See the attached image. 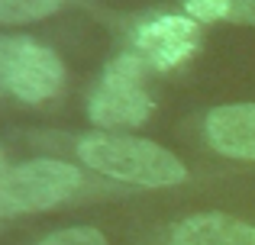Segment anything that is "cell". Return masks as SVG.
<instances>
[{
	"label": "cell",
	"instance_id": "cell-1",
	"mask_svg": "<svg viewBox=\"0 0 255 245\" xmlns=\"http://www.w3.org/2000/svg\"><path fill=\"white\" fill-rule=\"evenodd\" d=\"M78 155L91 171L139 187H174L187 181V168L165 145L132 136L91 132L78 142Z\"/></svg>",
	"mask_w": 255,
	"mask_h": 245
},
{
	"label": "cell",
	"instance_id": "cell-2",
	"mask_svg": "<svg viewBox=\"0 0 255 245\" xmlns=\"http://www.w3.org/2000/svg\"><path fill=\"white\" fill-rule=\"evenodd\" d=\"M155 110L149 90H145V62L136 52L117 55L100 75V84L94 87L87 116L91 123L120 129V126H139Z\"/></svg>",
	"mask_w": 255,
	"mask_h": 245
},
{
	"label": "cell",
	"instance_id": "cell-3",
	"mask_svg": "<svg viewBox=\"0 0 255 245\" xmlns=\"http://www.w3.org/2000/svg\"><path fill=\"white\" fill-rule=\"evenodd\" d=\"M81 187V171L58 158H32L10 168L0 181V216L39 213L65 203Z\"/></svg>",
	"mask_w": 255,
	"mask_h": 245
},
{
	"label": "cell",
	"instance_id": "cell-4",
	"mask_svg": "<svg viewBox=\"0 0 255 245\" xmlns=\"http://www.w3.org/2000/svg\"><path fill=\"white\" fill-rule=\"evenodd\" d=\"M136 55L149 68L171 71L194 55L200 45V26L191 16H152L132 32Z\"/></svg>",
	"mask_w": 255,
	"mask_h": 245
},
{
	"label": "cell",
	"instance_id": "cell-5",
	"mask_svg": "<svg viewBox=\"0 0 255 245\" xmlns=\"http://www.w3.org/2000/svg\"><path fill=\"white\" fill-rule=\"evenodd\" d=\"M65 81V65L52 49L39 42H29L19 49L16 65L10 75V94L23 103H42L49 97H55V90Z\"/></svg>",
	"mask_w": 255,
	"mask_h": 245
},
{
	"label": "cell",
	"instance_id": "cell-6",
	"mask_svg": "<svg viewBox=\"0 0 255 245\" xmlns=\"http://www.w3.org/2000/svg\"><path fill=\"white\" fill-rule=\"evenodd\" d=\"M204 129L213 152L255 162V103H230L210 110Z\"/></svg>",
	"mask_w": 255,
	"mask_h": 245
},
{
	"label": "cell",
	"instance_id": "cell-7",
	"mask_svg": "<svg viewBox=\"0 0 255 245\" xmlns=\"http://www.w3.org/2000/svg\"><path fill=\"white\" fill-rule=\"evenodd\" d=\"M174 245H255V226L230 213H194L178 223Z\"/></svg>",
	"mask_w": 255,
	"mask_h": 245
},
{
	"label": "cell",
	"instance_id": "cell-8",
	"mask_svg": "<svg viewBox=\"0 0 255 245\" xmlns=\"http://www.w3.org/2000/svg\"><path fill=\"white\" fill-rule=\"evenodd\" d=\"M58 6L62 0H0V23H36Z\"/></svg>",
	"mask_w": 255,
	"mask_h": 245
},
{
	"label": "cell",
	"instance_id": "cell-9",
	"mask_svg": "<svg viewBox=\"0 0 255 245\" xmlns=\"http://www.w3.org/2000/svg\"><path fill=\"white\" fill-rule=\"evenodd\" d=\"M184 13L197 23L233 19V0H184Z\"/></svg>",
	"mask_w": 255,
	"mask_h": 245
},
{
	"label": "cell",
	"instance_id": "cell-10",
	"mask_svg": "<svg viewBox=\"0 0 255 245\" xmlns=\"http://www.w3.org/2000/svg\"><path fill=\"white\" fill-rule=\"evenodd\" d=\"M39 245H110L104 239V233L91 226H71V229H58V233L45 236Z\"/></svg>",
	"mask_w": 255,
	"mask_h": 245
},
{
	"label": "cell",
	"instance_id": "cell-11",
	"mask_svg": "<svg viewBox=\"0 0 255 245\" xmlns=\"http://www.w3.org/2000/svg\"><path fill=\"white\" fill-rule=\"evenodd\" d=\"M23 45H26L23 36H0V94L10 90V75H13V65H16V55Z\"/></svg>",
	"mask_w": 255,
	"mask_h": 245
},
{
	"label": "cell",
	"instance_id": "cell-12",
	"mask_svg": "<svg viewBox=\"0 0 255 245\" xmlns=\"http://www.w3.org/2000/svg\"><path fill=\"white\" fill-rule=\"evenodd\" d=\"M233 19L255 26V0H233Z\"/></svg>",
	"mask_w": 255,
	"mask_h": 245
},
{
	"label": "cell",
	"instance_id": "cell-13",
	"mask_svg": "<svg viewBox=\"0 0 255 245\" xmlns=\"http://www.w3.org/2000/svg\"><path fill=\"white\" fill-rule=\"evenodd\" d=\"M3 174H6V171H3V158H0V181H3Z\"/></svg>",
	"mask_w": 255,
	"mask_h": 245
}]
</instances>
